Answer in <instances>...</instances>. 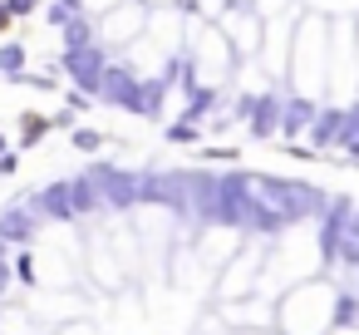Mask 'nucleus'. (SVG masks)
Listing matches in <instances>:
<instances>
[{
    "instance_id": "dca6fc26",
    "label": "nucleus",
    "mask_w": 359,
    "mask_h": 335,
    "mask_svg": "<svg viewBox=\"0 0 359 335\" xmlns=\"http://www.w3.org/2000/svg\"><path fill=\"white\" fill-rule=\"evenodd\" d=\"M20 168V153H6V158H0V178H11Z\"/></svg>"
},
{
    "instance_id": "0eeeda50",
    "label": "nucleus",
    "mask_w": 359,
    "mask_h": 335,
    "mask_svg": "<svg viewBox=\"0 0 359 335\" xmlns=\"http://www.w3.org/2000/svg\"><path fill=\"white\" fill-rule=\"evenodd\" d=\"M0 79H11V84L25 79V45H20V40H6V45H0Z\"/></svg>"
},
{
    "instance_id": "20e7f679",
    "label": "nucleus",
    "mask_w": 359,
    "mask_h": 335,
    "mask_svg": "<svg viewBox=\"0 0 359 335\" xmlns=\"http://www.w3.org/2000/svg\"><path fill=\"white\" fill-rule=\"evenodd\" d=\"M280 114H285V99H280V94H266V99L256 104V114H251V138L280 133Z\"/></svg>"
},
{
    "instance_id": "f03ea898",
    "label": "nucleus",
    "mask_w": 359,
    "mask_h": 335,
    "mask_svg": "<svg viewBox=\"0 0 359 335\" xmlns=\"http://www.w3.org/2000/svg\"><path fill=\"white\" fill-rule=\"evenodd\" d=\"M30 212L35 217H55V222H74V197H69V183H50V188H35L30 197Z\"/></svg>"
},
{
    "instance_id": "6ab92c4d",
    "label": "nucleus",
    "mask_w": 359,
    "mask_h": 335,
    "mask_svg": "<svg viewBox=\"0 0 359 335\" xmlns=\"http://www.w3.org/2000/svg\"><path fill=\"white\" fill-rule=\"evenodd\" d=\"M6 153H15V148H11V138H6V133H0V158H6Z\"/></svg>"
},
{
    "instance_id": "a211bd4d",
    "label": "nucleus",
    "mask_w": 359,
    "mask_h": 335,
    "mask_svg": "<svg viewBox=\"0 0 359 335\" xmlns=\"http://www.w3.org/2000/svg\"><path fill=\"white\" fill-rule=\"evenodd\" d=\"M0 266H11V242L0 237Z\"/></svg>"
},
{
    "instance_id": "6e6552de",
    "label": "nucleus",
    "mask_w": 359,
    "mask_h": 335,
    "mask_svg": "<svg viewBox=\"0 0 359 335\" xmlns=\"http://www.w3.org/2000/svg\"><path fill=\"white\" fill-rule=\"evenodd\" d=\"M212 104H217L212 89H192V99H187V109H182V124H197V129H202V119H207Z\"/></svg>"
},
{
    "instance_id": "9b49d317",
    "label": "nucleus",
    "mask_w": 359,
    "mask_h": 335,
    "mask_svg": "<svg viewBox=\"0 0 359 335\" xmlns=\"http://www.w3.org/2000/svg\"><path fill=\"white\" fill-rule=\"evenodd\" d=\"M11 266H15V281H25V286H35V281H40V276H35V256H30V251H20Z\"/></svg>"
},
{
    "instance_id": "f257e3e1",
    "label": "nucleus",
    "mask_w": 359,
    "mask_h": 335,
    "mask_svg": "<svg viewBox=\"0 0 359 335\" xmlns=\"http://www.w3.org/2000/svg\"><path fill=\"white\" fill-rule=\"evenodd\" d=\"M65 65H69V74H74V84H79V89H89V94H99V89H104L109 55L99 50V40H89V45H65Z\"/></svg>"
},
{
    "instance_id": "2eb2a0df",
    "label": "nucleus",
    "mask_w": 359,
    "mask_h": 335,
    "mask_svg": "<svg viewBox=\"0 0 359 335\" xmlns=\"http://www.w3.org/2000/svg\"><path fill=\"white\" fill-rule=\"evenodd\" d=\"M25 11H35V0H6V15H11V20L25 15Z\"/></svg>"
},
{
    "instance_id": "ddd939ff",
    "label": "nucleus",
    "mask_w": 359,
    "mask_h": 335,
    "mask_svg": "<svg viewBox=\"0 0 359 335\" xmlns=\"http://www.w3.org/2000/svg\"><path fill=\"white\" fill-rule=\"evenodd\" d=\"M74 15H79V6H65V0H60V6H50V11H45V20H50V25H69Z\"/></svg>"
},
{
    "instance_id": "423d86ee",
    "label": "nucleus",
    "mask_w": 359,
    "mask_h": 335,
    "mask_svg": "<svg viewBox=\"0 0 359 335\" xmlns=\"http://www.w3.org/2000/svg\"><path fill=\"white\" fill-rule=\"evenodd\" d=\"M315 124V104L310 99H285V114H280V133L295 138V133H310Z\"/></svg>"
},
{
    "instance_id": "f3484780",
    "label": "nucleus",
    "mask_w": 359,
    "mask_h": 335,
    "mask_svg": "<svg viewBox=\"0 0 359 335\" xmlns=\"http://www.w3.org/2000/svg\"><path fill=\"white\" fill-rule=\"evenodd\" d=\"M344 153H349V163H359V138H344Z\"/></svg>"
},
{
    "instance_id": "f8f14e48",
    "label": "nucleus",
    "mask_w": 359,
    "mask_h": 335,
    "mask_svg": "<svg viewBox=\"0 0 359 335\" xmlns=\"http://www.w3.org/2000/svg\"><path fill=\"white\" fill-rule=\"evenodd\" d=\"M40 133H50V124H45V119H40V114H30V119H25V124H20V143H35V138H40Z\"/></svg>"
},
{
    "instance_id": "9d476101",
    "label": "nucleus",
    "mask_w": 359,
    "mask_h": 335,
    "mask_svg": "<svg viewBox=\"0 0 359 335\" xmlns=\"http://www.w3.org/2000/svg\"><path fill=\"white\" fill-rule=\"evenodd\" d=\"M168 138H172V143H197V138H202V129L177 119V124H168Z\"/></svg>"
},
{
    "instance_id": "7ed1b4c3",
    "label": "nucleus",
    "mask_w": 359,
    "mask_h": 335,
    "mask_svg": "<svg viewBox=\"0 0 359 335\" xmlns=\"http://www.w3.org/2000/svg\"><path fill=\"white\" fill-rule=\"evenodd\" d=\"M35 232H40V217L30 212V202H11L6 212H0V237H6L11 247H30Z\"/></svg>"
},
{
    "instance_id": "1a4fd4ad",
    "label": "nucleus",
    "mask_w": 359,
    "mask_h": 335,
    "mask_svg": "<svg viewBox=\"0 0 359 335\" xmlns=\"http://www.w3.org/2000/svg\"><path fill=\"white\" fill-rule=\"evenodd\" d=\"M74 148H79V153H99V148H104V133H99V129H74Z\"/></svg>"
},
{
    "instance_id": "4468645a",
    "label": "nucleus",
    "mask_w": 359,
    "mask_h": 335,
    "mask_svg": "<svg viewBox=\"0 0 359 335\" xmlns=\"http://www.w3.org/2000/svg\"><path fill=\"white\" fill-rule=\"evenodd\" d=\"M65 109H69V114H79V109L89 114V94H84V89H69V94H65Z\"/></svg>"
},
{
    "instance_id": "39448f33",
    "label": "nucleus",
    "mask_w": 359,
    "mask_h": 335,
    "mask_svg": "<svg viewBox=\"0 0 359 335\" xmlns=\"http://www.w3.org/2000/svg\"><path fill=\"white\" fill-rule=\"evenodd\" d=\"M310 143H315V148H334V143H344V109H325V114H315V124H310Z\"/></svg>"
}]
</instances>
